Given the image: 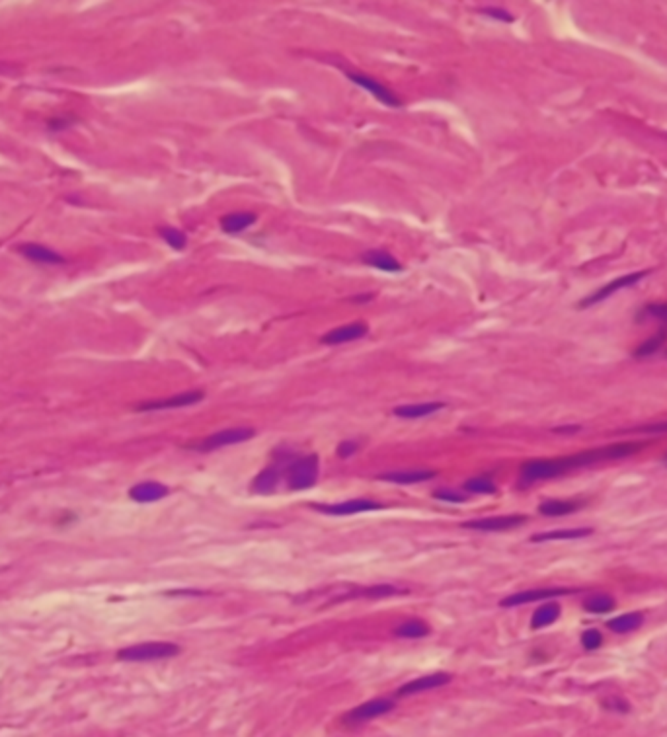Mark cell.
Segmentation results:
<instances>
[{"mask_svg":"<svg viewBox=\"0 0 667 737\" xmlns=\"http://www.w3.org/2000/svg\"><path fill=\"white\" fill-rule=\"evenodd\" d=\"M180 653V648L172 642H142L117 651V660L142 663V661L170 660Z\"/></svg>","mask_w":667,"mask_h":737,"instance_id":"6da1fadb","label":"cell"},{"mask_svg":"<svg viewBox=\"0 0 667 737\" xmlns=\"http://www.w3.org/2000/svg\"><path fill=\"white\" fill-rule=\"evenodd\" d=\"M287 488L299 492V490H310L318 480V457L307 455V457L295 458L285 472Z\"/></svg>","mask_w":667,"mask_h":737,"instance_id":"7a4b0ae2","label":"cell"},{"mask_svg":"<svg viewBox=\"0 0 667 737\" xmlns=\"http://www.w3.org/2000/svg\"><path fill=\"white\" fill-rule=\"evenodd\" d=\"M648 275H650V269H644V271H634V273H629V275H622V277H616V279L609 281L607 285L599 287L593 295L586 297V299L579 303V308H590V306L593 305H599V303L607 301L609 297H613L615 292L638 285V283H640L644 277H648Z\"/></svg>","mask_w":667,"mask_h":737,"instance_id":"3957f363","label":"cell"},{"mask_svg":"<svg viewBox=\"0 0 667 737\" xmlns=\"http://www.w3.org/2000/svg\"><path fill=\"white\" fill-rule=\"evenodd\" d=\"M254 435H256V432L252 427H231V429H223V432L209 435L207 439H203V443L195 445V449L197 451H217V449H223V447L244 443V441L252 439Z\"/></svg>","mask_w":667,"mask_h":737,"instance_id":"277c9868","label":"cell"},{"mask_svg":"<svg viewBox=\"0 0 667 737\" xmlns=\"http://www.w3.org/2000/svg\"><path fill=\"white\" fill-rule=\"evenodd\" d=\"M394 708H397V702L390 699L369 700V702H363L360 706H355L351 712H347L346 722L347 724H363V722L375 720L379 716H385Z\"/></svg>","mask_w":667,"mask_h":737,"instance_id":"5b68a950","label":"cell"},{"mask_svg":"<svg viewBox=\"0 0 667 737\" xmlns=\"http://www.w3.org/2000/svg\"><path fill=\"white\" fill-rule=\"evenodd\" d=\"M527 521L525 515H498V517H482V519H473V521H464V529H473L480 533H501V531H509Z\"/></svg>","mask_w":667,"mask_h":737,"instance_id":"8992f818","label":"cell"},{"mask_svg":"<svg viewBox=\"0 0 667 737\" xmlns=\"http://www.w3.org/2000/svg\"><path fill=\"white\" fill-rule=\"evenodd\" d=\"M383 503L379 501H373V499H347V501H340V503H324V505H314V509H318L324 515H334V517H346V515H357V513H365V511H375V509H381Z\"/></svg>","mask_w":667,"mask_h":737,"instance_id":"52a82bcc","label":"cell"},{"mask_svg":"<svg viewBox=\"0 0 667 737\" xmlns=\"http://www.w3.org/2000/svg\"><path fill=\"white\" fill-rule=\"evenodd\" d=\"M574 591H576V589H566V587H546V589H531V591H521V593H515V595H509V597L501 599L500 607H519V605L535 603V601H542V599L562 597V595H570V593H574Z\"/></svg>","mask_w":667,"mask_h":737,"instance_id":"ba28073f","label":"cell"},{"mask_svg":"<svg viewBox=\"0 0 667 737\" xmlns=\"http://www.w3.org/2000/svg\"><path fill=\"white\" fill-rule=\"evenodd\" d=\"M205 398L203 390H190V392H181V395H174L170 398H162V400H151V402H144L141 406H137L139 412H156V410H174V408H186L193 406L197 402H201Z\"/></svg>","mask_w":667,"mask_h":737,"instance_id":"9c48e42d","label":"cell"},{"mask_svg":"<svg viewBox=\"0 0 667 737\" xmlns=\"http://www.w3.org/2000/svg\"><path fill=\"white\" fill-rule=\"evenodd\" d=\"M451 683V675L449 673H431L424 675V677H418L410 683L402 685L398 688V697H410V695H420V692H425V690H433V688H439V686H445Z\"/></svg>","mask_w":667,"mask_h":737,"instance_id":"30bf717a","label":"cell"},{"mask_svg":"<svg viewBox=\"0 0 667 737\" xmlns=\"http://www.w3.org/2000/svg\"><path fill=\"white\" fill-rule=\"evenodd\" d=\"M347 78H349L351 82H355L361 88L369 90L373 96H375L379 102L385 103V105H390V108H398V105H400V100H398L397 96L386 88L385 84H381L379 80H375V78L371 77H365V75H357V73H347Z\"/></svg>","mask_w":667,"mask_h":737,"instance_id":"8fae6325","label":"cell"},{"mask_svg":"<svg viewBox=\"0 0 667 737\" xmlns=\"http://www.w3.org/2000/svg\"><path fill=\"white\" fill-rule=\"evenodd\" d=\"M367 332H369L367 324L353 322V324H346V326H340V328H336V330L328 332V334L322 338V343H326V345H340V343L355 342V340L365 338Z\"/></svg>","mask_w":667,"mask_h":737,"instance_id":"7c38bea8","label":"cell"},{"mask_svg":"<svg viewBox=\"0 0 667 737\" xmlns=\"http://www.w3.org/2000/svg\"><path fill=\"white\" fill-rule=\"evenodd\" d=\"M170 494V488L160 482H141L135 484L131 490H129V497L137 503H153V501H160L162 497H166Z\"/></svg>","mask_w":667,"mask_h":737,"instance_id":"4fadbf2b","label":"cell"},{"mask_svg":"<svg viewBox=\"0 0 667 737\" xmlns=\"http://www.w3.org/2000/svg\"><path fill=\"white\" fill-rule=\"evenodd\" d=\"M18 252L24 258H27L29 262H36V264H45V266L64 264L63 255L51 250V248H47V246H41V244H20Z\"/></svg>","mask_w":667,"mask_h":737,"instance_id":"5bb4252c","label":"cell"},{"mask_svg":"<svg viewBox=\"0 0 667 737\" xmlns=\"http://www.w3.org/2000/svg\"><path fill=\"white\" fill-rule=\"evenodd\" d=\"M447 404L445 402H422V404H408V406H397L392 410V414L398 416V418H404V420H418V418H425V416H431L439 410H445Z\"/></svg>","mask_w":667,"mask_h":737,"instance_id":"9a60e30c","label":"cell"},{"mask_svg":"<svg viewBox=\"0 0 667 737\" xmlns=\"http://www.w3.org/2000/svg\"><path fill=\"white\" fill-rule=\"evenodd\" d=\"M433 476H436L433 471H394L379 476V480L392 484H420L425 482V480H431Z\"/></svg>","mask_w":667,"mask_h":737,"instance_id":"2e32d148","label":"cell"},{"mask_svg":"<svg viewBox=\"0 0 667 737\" xmlns=\"http://www.w3.org/2000/svg\"><path fill=\"white\" fill-rule=\"evenodd\" d=\"M593 534V529L590 527H579V529H562V531H549V533L533 534L531 540L533 542H546V540H574V538H586Z\"/></svg>","mask_w":667,"mask_h":737,"instance_id":"e0dca14e","label":"cell"},{"mask_svg":"<svg viewBox=\"0 0 667 737\" xmlns=\"http://www.w3.org/2000/svg\"><path fill=\"white\" fill-rule=\"evenodd\" d=\"M363 262L367 266L375 267V269H383V271H402V266L398 262L397 258L388 254V252H383V250H369L367 254H363Z\"/></svg>","mask_w":667,"mask_h":737,"instance_id":"ac0fdd59","label":"cell"},{"mask_svg":"<svg viewBox=\"0 0 667 737\" xmlns=\"http://www.w3.org/2000/svg\"><path fill=\"white\" fill-rule=\"evenodd\" d=\"M254 223H256V215H254V213H248V211L231 213V215L221 218V227H223L225 232H229V234L242 232V230H246L248 227H252Z\"/></svg>","mask_w":667,"mask_h":737,"instance_id":"d6986e66","label":"cell"},{"mask_svg":"<svg viewBox=\"0 0 667 737\" xmlns=\"http://www.w3.org/2000/svg\"><path fill=\"white\" fill-rule=\"evenodd\" d=\"M560 605L558 603H544L542 607L533 612V619H531V628L539 630V628H544V626H551L558 621L560 616Z\"/></svg>","mask_w":667,"mask_h":737,"instance_id":"ffe728a7","label":"cell"},{"mask_svg":"<svg viewBox=\"0 0 667 737\" xmlns=\"http://www.w3.org/2000/svg\"><path fill=\"white\" fill-rule=\"evenodd\" d=\"M642 623H644V614L642 612H629V614H620V616H615L607 623V628H611L616 634H627V632H632L636 628H640Z\"/></svg>","mask_w":667,"mask_h":737,"instance_id":"44dd1931","label":"cell"},{"mask_svg":"<svg viewBox=\"0 0 667 737\" xmlns=\"http://www.w3.org/2000/svg\"><path fill=\"white\" fill-rule=\"evenodd\" d=\"M579 509V503L576 501H566V499H546L539 505V511L542 515L549 517H560V515H570Z\"/></svg>","mask_w":667,"mask_h":737,"instance_id":"7402d4cb","label":"cell"},{"mask_svg":"<svg viewBox=\"0 0 667 737\" xmlns=\"http://www.w3.org/2000/svg\"><path fill=\"white\" fill-rule=\"evenodd\" d=\"M666 342H667V326H662V328L655 332L652 338H648L646 342L638 345V349L634 351V357L642 359V357L654 355V353H657V351L666 345Z\"/></svg>","mask_w":667,"mask_h":737,"instance_id":"603a6c76","label":"cell"},{"mask_svg":"<svg viewBox=\"0 0 667 737\" xmlns=\"http://www.w3.org/2000/svg\"><path fill=\"white\" fill-rule=\"evenodd\" d=\"M277 484H279V471L275 466H271V469H266L257 474L252 482V488L257 494H271L277 488Z\"/></svg>","mask_w":667,"mask_h":737,"instance_id":"cb8c5ba5","label":"cell"},{"mask_svg":"<svg viewBox=\"0 0 667 737\" xmlns=\"http://www.w3.org/2000/svg\"><path fill=\"white\" fill-rule=\"evenodd\" d=\"M404 593H408V589H402V587H397V585L383 584V585H371V587H367V589L360 591L357 595L365 599H385V597H392V595H404Z\"/></svg>","mask_w":667,"mask_h":737,"instance_id":"d4e9b609","label":"cell"},{"mask_svg":"<svg viewBox=\"0 0 667 737\" xmlns=\"http://www.w3.org/2000/svg\"><path fill=\"white\" fill-rule=\"evenodd\" d=\"M583 609L593 614H603L615 609V599L611 595H593L583 601Z\"/></svg>","mask_w":667,"mask_h":737,"instance_id":"484cf974","label":"cell"},{"mask_svg":"<svg viewBox=\"0 0 667 737\" xmlns=\"http://www.w3.org/2000/svg\"><path fill=\"white\" fill-rule=\"evenodd\" d=\"M394 634L398 638H424V636L429 634V626L422 621H408V623H402L394 630Z\"/></svg>","mask_w":667,"mask_h":737,"instance_id":"4316f807","label":"cell"},{"mask_svg":"<svg viewBox=\"0 0 667 737\" xmlns=\"http://www.w3.org/2000/svg\"><path fill=\"white\" fill-rule=\"evenodd\" d=\"M638 320H640V322H644V320H655V322H659L662 326H667V303H652V305H646L640 310Z\"/></svg>","mask_w":667,"mask_h":737,"instance_id":"83f0119b","label":"cell"},{"mask_svg":"<svg viewBox=\"0 0 667 737\" xmlns=\"http://www.w3.org/2000/svg\"><path fill=\"white\" fill-rule=\"evenodd\" d=\"M158 232H160L162 240L166 242L172 250H178V252H181V250L186 248V244H188V236H186V232L174 229V227H162V229H158Z\"/></svg>","mask_w":667,"mask_h":737,"instance_id":"f1b7e54d","label":"cell"},{"mask_svg":"<svg viewBox=\"0 0 667 737\" xmlns=\"http://www.w3.org/2000/svg\"><path fill=\"white\" fill-rule=\"evenodd\" d=\"M464 490L468 494H496V484L492 482L490 478L476 476V478H470V480L464 482Z\"/></svg>","mask_w":667,"mask_h":737,"instance_id":"f546056e","label":"cell"},{"mask_svg":"<svg viewBox=\"0 0 667 737\" xmlns=\"http://www.w3.org/2000/svg\"><path fill=\"white\" fill-rule=\"evenodd\" d=\"M601 644H603V634L599 630H595V628L586 630L581 634V646L586 649H597Z\"/></svg>","mask_w":667,"mask_h":737,"instance_id":"4dcf8cb0","label":"cell"},{"mask_svg":"<svg viewBox=\"0 0 667 737\" xmlns=\"http://www.w3.org/2000/svg\"><path fill=\"white\" fill-rule=\"evenodd\" d=\"M433 497H436V499H441V501H447V503H462V501H466V494L455 492V490H449V488H443V490L433 492Z\"/></svg>","mask_w":667,"mask_h":737,"instance_id":"1f68e13d","label":"cell"},{"mask_svg":"<svg viewBox=\"0 0 667 737\" xmlns=\"http://www.w3.org/2000/svg\"><path fill=\"white\" fill-rule=\"evenodd\" d=\"M634 433H667V421H659V423H648V425H640V427H634L630 429Z\"/></svg>","mask_w":667,"mask_h":737,"instance_id":"d6a6232c","label":"cell"},{"mask_svg":"<svg viewBox=\"0 0 667 737\" xmlns=\"http://www.w3.org/2000/svg\"><path fill=\"white\" fill-rule=\"evenodd\" d=\"M357 449H360V445H357L355 441H342L340 447H338V455L342 458L353 457V455L357 453Z\"/></svg>","mask_w":667,"mask_h":737,"instance_id":"836d02e7","label":"cell"},{"mask_svg":"<svg viewBox=\"0 0 667 737\" xmlns=\"http://www.w3.org/2000/svg\"><path fill=\"white\" fill-rule=\"evenodd\" d=\"M482 12L486 14V16L496 18V20H500V22H514V16L509 12H505V10H501V8H482Z\"/></svg>","mask_w":667,"mask_h":737,"instance_id":"e575fe53","label":"cell"},{"mask_svg":"<svg viewBox=\"0 0 667 737\" xmlns=\"http://www.w3.org/2000/svg\"><path fill=\"white\" fill-rule=\"evenodd\" d=\"M579 429H581L579 425H566V427H556L554 433H576L579 432Z\"/></svg>","mask_w":667,"mask_h":737,"instance_id":"d590c367","label":"cell"},{"mask_svg":"<svg viewBox=\"0 0 667 737\" xmlns=\"http://www.w3.org/2000/svg\"><path fill=\"white\" fill-rule=\"evenodd\" d=\"M68 123H71V121H61V119H59V121H53V123H51V129H53V131H57V129H59V127H61V129L66 127V125H68Z\"/></svg>","mask_w":667,"mask_h":737,"instance_id":"8d00e7d4","label":"cell"},{"mask_svg":"<svg viewBox=\"0 0 667 737\" xmlns=\"http://www.w3.org/2000/svg\"><path fill=\"white\" fill-rule=\"evenodd\" d=\"M666 460H667V453H666Z\"/></svg>","mask_w":667,"mask_h":737,"instance_id":"74e56055","label":"cell"}]
</instances>
